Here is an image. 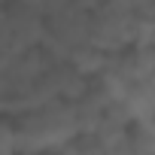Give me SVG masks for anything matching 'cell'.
<instances>
[{
	"mask_svg": "<svg viewBox=\"0 0 155 155\" xmlns=\"http://www.w3.org/2000/svg\"><path fill=\"white\" fill-rule=\"evenodd\" d=\"M15 122L18 134V152L21 155H40V152H61L76 134V107L70 101H55L49 107H40L34 113H25Z\"/></svg>",
	"mask_w": 155,
	"mask_h": 155,
	"instance_id": "1",
	"label": "cell"
},
{
	"mask_svg": "<svg viewBox=\"0 0 155 155\" xmlns=\"http://www.w3.org/2000/svg\"><path fill=\"white\" fill-rule=\"evenodd\" d=\"M91 43V12L82 9L76 0H67L58 9H52L46 15V43L43 49L58 58V61H70L73 52H79Z\"/></svg>",
	"mask_w": 155,
	"mask_h": 155,
	"instance_id": "2",
	"label": "cell"
},
{
	"mask_svg": "<svg viewBox=\"0 0 155 155\" xmlns=\"http://www.w3.org/2000/svg\"><path fill=\"white\" fill-rule=\"evenodd\" d=\"M143 18L125 0H107L91 12V43L110 55L134 49L143 37Z\"/></svg>",
	"mask_w": 155,
	"mask_h": 155,
	"instance_id": "3",
	"label": "cell"
},
{
	"mask_svg": "<svg viewBox=\"0 0 155 155\" xmlns=\"http://www.w3.org/2000/svg\"><path fill=\"white\" fill-rule=\"evenodd\" d=\"M46 43V15L37 6L3 0L0 15V61H9L21 52L40 49Z\"/></svg>",
	"mask_w": 155,
	"mask_h": 155,
	"instance_id": "4",
	"label": "cell"
},
{
	"mask_svg": "<svg viewBox=\"0 0 155 155\" xmlns=\"http://www.w3.org/2000/svg\"><path fill=\"white\" fill-rule=\"evenodd\" d=\"M58 58H52L43 46L31 49V52H21V55H15L9 61H0V94H9V91L34 85L37 79H43L49 73V67Z\"/></svg>",
	"mask_w": 155,
	"mask_h": 155,
	"instance_id": "5",
	"label": "cell"
}]
</instances>
